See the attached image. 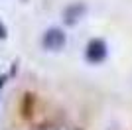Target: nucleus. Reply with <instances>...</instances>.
I'll list each match as a JSON object with an SVG mask.
<instances>
[{
  "instance_id": "20e7f679",
  "label": "nucleus",
  "mask_w": 132,
  "mask_h": 130,
  "mask_svg": "<svg viewBox=\"0 0 132 130\" xmlns=\"http://www.w3.org/2000/svg\"><path fill=\"white\" fill-rule=\"evenodd\" d=\"M6 38V28H4V24L0 22V39H4Z\"/></svg>"
},
{
  "instance_id": "f257e3e1",
  "label": "nucleus",
  "mask_w": 132,
  "mask_h": 130,
  "mask_svg": "<svg viewBox=\"0 0 132 130\" xmlns=\"http://www.w3.org/2000/svg\"><path fill=\"white\" fill-rule=\"evenodd\" d=\"M42 43H44V47L50 49V51H59V49L65 45V34L61 32L59 28H50V30L44 34Z\"/></svg>"
},
{
  "instance_id": "7ed1b4c3",
  "label": "nucleus",
  "mask_w": 132,
  "mask_h": 130,
  "mask_svg": "<svg viewBox=\"0 0 132 130\" xmlns=\"http://www.w3.org/2000/svg\"><path fill=\"white\" fill-rule=\"evenodd\" d=\"M83 12H85V6H83V4L69 6V8L65 10V22H67V24H75V22L83 16Z\"/></svg>"
},
{
  "instance_id": "f03ea898",
  "label": "nucleus",
  "mask_w": 132,
  "mask_h": 130,
  "mask_svg": "<svg viewBox=\"0 0 132 130\" xmlns=\"http://www.w3.org/2000/svg\"><path fill=\"white\" fill-rule=\"evenodd\" d=\"M85 55L91 63H101L106 57V43L103 39H91L85 49Z\"/></svg>"
}]
</instances>
